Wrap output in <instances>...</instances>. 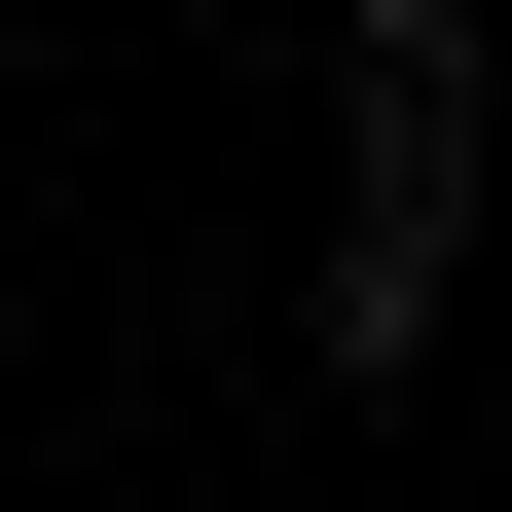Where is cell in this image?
Here are the masks:
<instances>
[{"label": "cell", "instance_id": "6da1fadb", "mask_svg": "<svg viewBox=\"0 0 512 512\" xmlns=\"http://www.w3.org/2000/svg\"><path fill=\"white\" fill-rule=\"evenodd\" d=\"M293 366L403 403V366H439V220H330V256H293Z\"/></svg>", "mask_w": 512, "mask_h": 512}]
</instances>
